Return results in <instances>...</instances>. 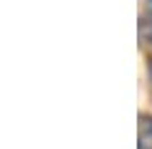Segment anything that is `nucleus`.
Wrapping results in <instances>:
<instances>
[{
  "mask_svg": "<svg viewBox=\"0 0 152 149\" xmlns=\"http://www.w3.org/2000/svg\"><path fill=\"white\" fill-rule=\"evenodd\" d=\"M145 31H147V36H150V41H152V18H147V25H145Z\"/></svg>",
  "mask_w": 152,
  "mask_h": 149,
  "instance_id": "nucleus-1",
  "label": "nucleus"
}]
</instances>
